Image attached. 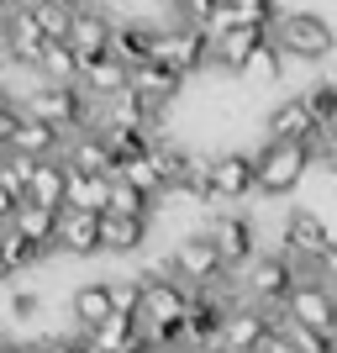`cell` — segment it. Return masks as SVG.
<instances>
[{
    "mask_svg": "<svg viewBox=\"0 0 337 353\" xmlns=\"http://www.w3.org/2000/svg\"><path fill=\"white\" fill-rule=\"evenodd\" d=\"M285 63H290V59H285V53H279V43L269 37V43L253 53V63H248L243 74H248V79H258V85H274L279 74H285Z\"/></svg>",
    "mask_w": 337,
    "mask_h": 353,
    "instance_id": "cell-31",
    "label": "cell"
},
{
    "mask_svg": "<svg viewBox=\"0 0 337 353\" xmlns=\"http://www.w3.org/2000/svg\"><path fill=\"white\" fill-rule=\"evenodd\" d=\"M279 322H285V311H264V306H232V322H227V332H221L216 348L227 353H264L269 343H274Z\"/></svg>",
    "mask_w": 337,
    "mask_h": 353,
    "instance_id": "cell-9",
    "label": "cell"
},
{
    "mask_svg": "<svg viewBox=\"0 0 337 353\" xmlns=\"http://www.w3.org/2000/svg\"><path fill=\"white\" fill-rule=\"evenodd\" d=\"M69 169H85V174H116V159H111V143L101 137V127L69 137V153H63Z\"/></svg>",
    "mask_w": 337,
    "mask_h": 353,
    "instance_id": "cell-21",
    "label": "cell"
},
{
    "mask_svg": "<svg viewBox=\"0 0 337 353\" xmlns=\"http://www.w3.org/2000/svg\"><path fill=\"white\" fill-rule=\"evenodd\" d=\"M59 253H74V259H95V253H105V216H95V211H63Z\"/></svg>",
    "mask_w": 337,
    "mask_h": 353,
    "instance_id": "cell-14",
    "label": "cell"
},
{
    "mask_svg": "<svg viewBox=\"0 0 337 353\" xmlns=\"http://www.w3.org/2000/svg\"><path fill=\"white\" fill-rule=\"evenodd\" d=\"M32 16H37V27H43L48 43H69L74 32V6H63V0H27Z\"/></svg>",
    "mask_w": 337,
    "mask_h": 353,
    "instance_id": "cell-28",
    "label": "cell"
},
{
    "mask_svg": "<svg viewBox=\"0 0 337 353\" xmlns=\"http://www.w3.org/2000/svg\"><path fill=\"white\" fill-rule=\"evenodd\" d=\"M232 11L243 27H274L279 21V6L274 0H232Z\"/></svg>",
    "mask_w": 337,
    "mask_h": 353,
    "instance_id": "cell-33",
    "label": "cell"
},
{
    "mask_svg": "<svg viewBox=\"0 0 337 353\" xmlns=\"http://www.w3.org/2000/svg\"><path fill=\"white\" fill-rule=\"evenodd\" d=\"M279 248L290 253L300 269H332L337 264V243L332 232H327V216L311 206H290L285 211V227H279Z\"/></svg>",
    "mask_w": 337,
    "mask_h": 353,
    "instance_id": "cell-2",
    "label": "cell"
},
{
    "mask_svg": "<svg viewBox=\"0 0 337 353\" xmlns=\"http://www.w3.org/2000/svg\"><path fill=\"white\" fill-rule=\"evenodd\" d=\"M48 353H101L90 343V332H69V338H48Z\"/></svg>",
    "mask_w": 337,
    "mask_h": 353,
    "instance_id": "cell-35",
    "label": "cell"
},
{
    "mask_svg": "<svg viewBox=\"0 0 337 353\" xmlns=\"http://www.w3.org/2000/svg\"><path fill=\"white\" fill-rule=\"evenodd\" d=\"M111 190H116V174L69 169V201H63V211H95V216H105L111 211Z\"/></svg>",
    "mask_w": 337,
    "mask_h": 353,
    "instance_id": "cell-20",
    "label": "cell"
},
{
    "mask_svg": "<svg viewBox=\"0 0 337 353\" xmlns=\"http://www.w3.org/2000/svg\"><path fill=\"white\" fill-rule=\"evenodd\" d=\"M205 232L216 237V248H221V259H227L232 274H243V269L258 259V227H253V216H243V211H216V216L205 221Z\"/></svg>",
    "mask_w": 337,
    "mask_h": 353,
    "instance_id": "cell-10",
    "label": "cell"
},
{
    "mask_svg": "<svg viewBox=\"0 0 337 353\" xmlns=\"http://www.w3.org/2000/svg\"><path fill=\"white\" fill-rule=\"evenodd\" d=\"M69 316H74V332H95L116 316V301H111V280H85L79 290L69 295Z\"/></svg>",
    "mask_w": 337,
    "mask_h": 353,
    "instance_id": "cell-16",
    "label": "cell"
},
{
    "mask_svg": "<svg viewBox=\"0 0 337 353\" xmlns=\"http://www.w3.org/2000/svg\"><path fill=\"white\" fill-rule=\"evenodd\" d=\"M111 301H116V316H143V280H111Z\"/></svg>",
    "mask_w": 337,
    "mask_h": 353,
    "instance_id": "cell-34",
    "label": "cell"
},
{
    "mask_svg": "<svg viewBox=\"0 0 337 353\" xmlns=\"http://www.w3.org/2000/svg\"><path fill=\"white\" fill-rule=\"evenodd\" d=\"M227 0H185V21H195V27H205L211 21V11H221Z\"/></svg>",
    "mask_w": 337,
    "mask_h": 353,
    "instance_id": "cell-37",
    "label": "cell"
},
{
    "mask_svg": "<svg viewBox=\"0 0 337 353\" xmlns=\"http://www.w3.org/2000/svg\"><path fill=\"white\" fill-rule=\"evenodd\" d=\"M274 37V27H232L227 37H216V69L227 74H243L253 63V53Z\"/></svg>",
    "mask_w": 337,
    "mask_h": 353,
    "instance_id": "cell-18",
    "label": "cell"
},
{
    "mask_svg": "<svg viewBox=\"0 0 337 353\" xmlns=\"http://www.w3.org/2000/svg\"><path fill=\"white\" fill-rule=\"evenodd\" d=\"M37 311H43V301H37L32 290H16V295H11V322H32Z\"/></svg>",
    "mask_w": 337,
    "mask_h": 353,
    "instance_id": "cell-36",
    "label": "cell"
},
{
    "mask_svg": "<svg viewBox=\"0 0 337 353\" xmlns=\"http://www.w3.org/2000/svg\"><path fill=\"white\" fill-rule=\"evenodd\" d=\"M27 201H37V206H53V211H63V201H69V163H63V159H32Z\"/></svg>",
    "mask_w": 337,
    "mask_h": 353,
    "instance_id": "cell-19",
    "label": "cell"
},
{
    "mask_svg": "<svg viewBox=\"0 0 337 353\" xmlns=\"http://www.w3.org/2000/svg\"><path fill=\"white\" fill-rule=\"evenodd\" d=\"M132 90L153 105V111H169V105L179 101V90H185V74H174L169 63H159V59H147V63L132 69Z\"/></svg>",
    "mask_w": 337,
    "mask_h": 353,
    "instance_id": "cell-17",
    "label": "cell"
},
{
    "mask_svg": "<svg viewBox=\"0 0 337 353\" xmlns=\"http://www.w3.org/2000/svg\"><path fill=\"white\" fill-rule=\"evenodd\" d=\"M43 259H48V248H37V243H32V237H21L16 227H6V232H0V264H6V274H11V280H21V274H27L32 264H43Z\"/></svg>",
    "mask_w": 337,
    "mask_h": 353,
    "instance_id": "cell-26",
    "label": "cell"
},
{
    "mask_svg": "<svg viewBox=\"0 0 337 353\" xmlns=\"http://www.w3.org/2000/svg\"><path fill=\"white\" fill-rule=\"evenodd\" d=\"M169 259H174V280H185L190 290H216V285L232 280V269H227V259H221L216 237L205 232V227L185 232L174 248H169Z\"/></svg>",
    "mask_w": 337,
    "mask_h": 353,
    "instance_id": "cell-3",
    "label": "cell"
},
{
    "mask_svg": "<svg viewBox=\"0 0 337 353\" xmlns=\"http://www.w3.org/2000/svg\"><path fill=\"white\" fill-rule=\"evenodd\" d=\"M205 195L221 201V206H237V201L258 195V153H248V148L216 153V159L205 163Z\"/></svg>",
    "mask_w": 337,
    "mask_h": 353,
    "instance_id": "cell-7",
    "label": "cell"
},
{
    "mask_svg": "<svg viewBox=\"0 0 337 353\" xmlns=\"http://www.w3.org/2000/svg\"><path fill=\"white\" fill-rule=\"evenodd\" d=\"M285 316L300 327H316L322 338L337 343V290L322 280V269H306L300 280H295L290 301H285Z\"/></svg>",
    "mask_w": 337,
    "mask_h": 353,
    "instance_id": "cell-8",
    "label": "cell"
},
{
    "mask_svg": "<svg viewBox=\"0 0 337 353\" xmlns=\"http://www.w3.org/2000/svg\"><path fill=\"white\" fill-rule=\"evenodd\" d=\"M264 132H269V143H306V148H322L327 143L316 111L306 105V95H285V101L264 117Z\"/></svg>",
    "mask_w": 337,
    "mask_h": 353,
    "instance_id": "cell-11",
    "label": "cell"
},
{
    "mask_svg": "<svg viewBox=\"0 0 337 353\" xmlns=\"http://www.w3.org/2000/svg\"><path fill=\"white\" fill-rule=\"evenodd\" d=\"M153 59L190 79V74H201V69H216V37L205 27H195V21H185V27H159Z\"/></svg>",
    "mask_w": 337,
    "mask_h": 353,
    "instance_id": "cell-6",
    "label": "cell"
},
{
    "mask_svg": "<svg viewBox=\"0 0 337 353\" xmlns=\"http://www.w3.org/2000/svg\"><path fill=\"white\" fill-rule=\"evenodd\" d=\"M111 43H116V16L105 11L101 0H95V6H79V11H74V32H69V48L79 53V63L105 59Z\"/></svg>",
    "mask_w": 337,
    "mask_h": 353,
    "instance_id": "cell-12",
    "label": "cell"
},
{
    "mask_svg": "<svg viewBox=\"0 0 337 353\" xmlns=\"http://www.w3.org/2000/svg\"><path fill=\"white\" fill-rule=\"evenodd\" d=\"M37 74H43L48 85H79V79H85V63H79V53H74L69 43H48Z\"/></svg>",
    "mask_w": 337,
    "mask_h": 353,
    "instance_id": "cell-27",
    "label": "cell"
},
{
    "mask_svg": "<svg viewBox=\"0 0 337 353\" xmlns=\"http://www.w3.org/2000/svg\"><path fill=\"white\" fill-rule=\"evenodd\" d=\"M169 11H185V0H169Z\"/></svg>",
    "mask_w": 337,
    "mask_h": 353,
    "instance_id": "cell-39",
    "label": "cell"
},
{
    "mask_svg": "<svg viewBox=\"0 0 337 353\" xmlns=\"http://www.w3.org/2000/svg\"><path fill=\"white\" fill-rule=\"evenodd\" d=\"M306 269L295 264L285 248H274V253H258L243 274H237V290H243V301L248 306H264V311H285V301H290V290H295V280H300ZM237 301V306H243Z\"/></svg>",
    "mask_w": 337,
    "mask_h": 353,
    "instance_id": "cell-1",
    "label": "cell"
},
{
    "mask_svg": "<svg viewBox=\"0 0 337 353\" xmlns=\"http://www.w3.org/2000/svg\"><path fill=\"white\" fill-rule=\"evenodd\" d=\"M0 148H6V153H27V159H63V153H69V137H63L53 121L27 111V117L16 121V132L0 137Z\"/></svg>",
    "mask_w": 337,
    "mask_h": 353,
    "instance_id": "cell-13",
    "label": "cell"
},
{
    "mask_svg": "<svg viewBox=\"0 0 337 353\" xmlns=\"http://www.w3.org/2000/svg\"><path fill=\"white\" fill-rule=\"evenodd\" d=\"M143 353H159V348H143Z\"/></svg>",
    "mask_w": 337,
    "mask_h": 353,
    "instance_id": "cell-40",
    "label": "cell"
},
{
    "mask_svg": "<svg viewBox=\"0 0 337 353\" xmlns=\"http://www.w3.org/2000/svg\"><path fill=\"white\" fill-rule=\"evenodd\" d=\"M300 95H306V105L316 111V121H322V132H327V121L337 117V79H322V85L300 90Z\"/></svg>",
    "mask_w": 337,
    "mask_h": 353,
    "instance_id": "cell-32",
    "label": "cell"
},
{
    "mask_svg": "<svg viewBox=\"0 0 337 353\" xmlns=\"http://www.w3.org/2000/svg\"><path fill=\"white\" fill-rule=\"evenodd\" d=\"M59 221H63V211H53V206H37V201H27V206L16 211L11 221H6V227H16V232L21 237H32V243H37V248H59Z\"/></svg>",
    "mask_w": 337,
    "mask_h": 353,
    "instance_id": "cell-23",
    "label": "cell"
},
{
    "mask_svg": "<svg viewBox=\"0 0 337 353\" xmlns=\"http://www.w3.org/2000/svg\"><path fill=\"white\" fill-rule=\"evenodd\" d=\"M90 343H95L101 353H143V348H153L137 316H111L105 327H95V332H90Z\"/></svg>",
    "mask_w": 337,
    "mask_h": 353,
    "instance_id": "cell-24",
    "label": "cell"
},
{
    "mask_svg": "<svg viewBox=\"0 0 337 353\" xmlns=\"http://www.w3.org/2000/svg\"><path fill=\"white\" fill-rule=\"evenodd\" d=\"M153 43H159V27L153 21H132V16H116V43H111V53H116L121 63H147L153 59Z\"/></svg>",
    "mask_w": 337,
    "mask_h": 353,
    "instance_id": "cell-22",
    "label": "cell"
},
{
    "mask_svg": "<svg viewBox=\"0 0 337 353\" xmlns=\"http://www.w3.org/2000/svg\"><path fill=\"white\" fill-rule=\"evenodd\" d=\"M63 6H74V11H79V6H95V0H63Z\"/></svg>",
    "mask_w": 337,
    "mask_h": 353,
    "instance_id": "cell-38",
    "label": "cell"
},
{
    "mask_svg": "<svg viewBox=\"0 0 337 353\" xmlns=\"http://www.w3.org/2000/svg\"><path fill=\"white\" fill-rule=\"evenodd\" d=\"M85 95L95 105H111V101H121L127 90H132V63H121L116 53H105V59H95V63H85Z\"/></svg>",
    "mask_w": 337,
    "mask_h": 353,
    "instance_id": "cell-15",
    "label": "cell"
},
{
    "mask_svg": "<svg viewBox=\"0 0 337 353\" xmlns=\"http://www.w3.org/2000/svg\"><path fill=\"white\" fill-rule=\"evenodd\" d=\"M274 43L285 59H300V63H316L337 48V27L327 21L322 11H285L274 21Z\"/></svg>",
    "mask_w": 337,
    "mask_h": 353,
    "instance_id": "cell-5",
    "label": "cell"
},
{
    "mask_svg": "<svg viewBox=\"0 0 337 353\" xmlns=\"http://www.w3.org/2000/svg\"><path fill=\"white\" fill-rule=\"evenodd\" d=\"M153 206H159L153 195H143L137 185H127V179L116 174V190H111V211H116V216H153Z\"/></svg>",
    "mask_w": 337,
    "mask_h": 353,
    "instance_id": "cell-30",
    "label": "cell"
},
{
    "mask_svg": "<svg viewBox=\"0 0 337 353\" xmlns=\"http://www.w3.org/2000/svg\"><path fill=\"white\" fill-rule=\"evenodd\" d=\"M311 163H316V148H306V143H264L258 148V195L264 201L295 195L300 179L311 174Z\"/></svg>",
    "mask_w": 337,
    "mask_h": 353,
    "instance_id": "cell-4",
    "label": "cell"
},
{
    "mask_svg": "<svg viewBox=\"0 0 337 353\" xmlns=\"http://www.w3.org/2000/svg\"><path fill=\"white\" fill-rule=\"evenodd\" d=\"M147 221L153 216H116V211H105V253H116V259L143 253L147 248Z\"/></svg>",
    "mask_w": 337,
    "mask_h": 353,
    "instance_id": "cell-25",
    "label": "cell"
},
{
    "mask_svg": "<svg viewBox=\"0 0 337 353\" xmlns=\"http://www.w3.org/2000/svg\"><path fill=\"white\" fill-rule=\"evenodd\" d=\"M121 179L127 185H137L143 195H153V201H169V179H163V169H159V159L147 153V159H137V163H127L121 169Z\"/></svg>",
    "mask_w": 337,
    "mask_h": 353,
    "instance_id": "cell-29",
    "label": "cell"
}]
</instances>
